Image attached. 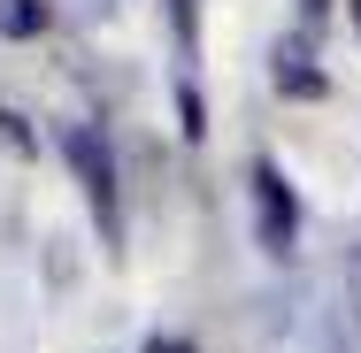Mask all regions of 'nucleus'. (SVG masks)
Masks as SVG:
<instances>
[{"instance_id": "nucleus-9", "label": "nucleus", "mask_w": 361, "mask_h": 353, "mask_svg": "<svg viewBox=\"0 0 361 353\" xmlns=\"http://www.w3.org/2000/svg\"><path fill=\"white\" fill-rule=\"evenodd\" d=\"M354 307H361V261H354Z\"/></svg>"}, {"instance_id": "nucleus-4", "label": "nucleus", "mask_w": 361, "mask_h": 353, "mask_svg": "<svg viewBox=\"0 0 361 353\" xmlns=\"http://www.w3.org/2000/svg\"><path fill=\"white\" fill-rule=\"evenodd\" d=\"M47 31V0H0V39H39Z\"/></svg>"}, {"instance_id": "nucleus-8", "label": "nucleus", "mask_w": 361, "mask_h": 353, "mask_svg": "<svg viewBox=\"0 0 361 353\" xmlns=\"http://www.w3.org/2000/svg\"><path fill=\"white\" fill-rule=\"evenodd\" d=\"M323 8H331V0H300V16H307V23H315V16H323Z\"/></svg>"}, {"instance_id": "nucleus-6", "label": "nucleus", "mask_w": 361, "mask_h": 353, "mask_svg": "<svg viewBox=\"0 0 361 353\" xmlns=\"http://www.w3.org/2000/svg\"><path fill=\"white\" fill-rule=\"evenodd\" d=\"M177 123H185V139H192V146L208 139V108H200V85H177Z\"/></svg>"}, {"instance_id": "nucleus-2", "label": "nucleus", "mask_w": 361, "mask_h": 353, "mask_svg": "<svg viewBox=\"0 0 361 353\" xmlns=\"http://www.w3.org/2000/svg\"><path fill=\"white\" fill-rule=\"evenodd\" d=\"M246 185H254V230H262V246L285 261V254H292V238H300V200H292L285 169L262 154V161L246 169Z\"/></svg>"}, {"instance_id": "nucleus-7", "label": "nucleus", "mask_w": 361, "mask_h": 353, "mask_svg": "<svg viewBox=\"0 0 361 353\" xmlns=\"http://www.w3.org/2000/svg\"><path fill=\"white\" fill-rule=\"evenodd\" d=\"M146 353H192V346H185V338H154Z\"/></svg>"}, {"instance_id": "nucleus-10", "label": "nucleus", "mask_w": 361, "mask_h": 353, "mask_svg": "<svg viewBox=\"0 0 361 353\" xmlns=\"http://www.w3.org/2000/svg\"><path fill=\"white\" fill-rule=\"evenodd\" d=\"M354 31H361V0H354Z\"/></svg>"}, {"instance_id": "nucleus-5", "label": "nucleus", "mask_w": 361, "mask_h": 353, "mask_svg": "<svg viewBox=\"0 0 361 353\" xmlns=\"http://www.w3.org/2000/svg\"><path fill=\"white\" fill-rule=\"evenodd\" d=\"M169 31H177V54L192 62L200 54V0H169Z\"/></svg>"}, {"instance_id": "nucleus-1", "label": "nucleus", "mask_w": 361, "mask_h": 353, "mask_svg": "<svg viewBox=\"0 0 361 353\" xmlns=\"http://www.w3.org/2000/svg\"><path fill=\"white\" fill-rule=\"evenodd\" d=\"M62 154H70L77 185H85V200H92V223H100V238H116V154H108V139L92 131V123H70L62 131Z\"/></svg>"}, {"instance_id": "nucleus-3", "label": "nucleus", "mask_w": 361, "mask_h": 353, "mask_svg": "<svg viewBox=\"0 0 361 353\" xmlns=\"http://www.w3.org/2000/svg\"><path fill=\"white\" fill-rule=\"evenodd\" d=\"M269 77H277V92H285V100H323V92H331V77L315 70V47H307V39H277Z\"/></svg>"}]
</instances>
